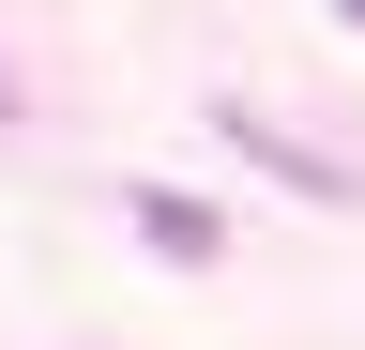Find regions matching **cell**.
Instances as JSON below:
<instances>
[{
	"label": "cell",
	"instance_id": "1",
	"mask_svg": "<svg viewBox=\"0 0 365 350\" xmlns=\"http://www.w3.org/2000/svg\"><path fill=\"white\" fill-rule=\"evenodd\" d=\"M137 244H153V259H182V274H213V259H228L213 198H168V183H137Z\"/></svg>",
	"mask_w": 365,
	"mask_h": 350
},
{
	"label": "cell",
	"instance_id": "2",
	"mask_svg": "<svg viewBox=\"0 0 365 350\" xmlns=\"http://www.w3.org/2000/svg\"><path fill=\"white\" fill-rule=\"evenodd\" d=\"M228 138H244V153H259V168H274L289 198H350V168H319V153H289V138H274V122H244V107H228Z\"/></svg>",
	"mask_w": 365,
	"mask_h": 350
},
{
	"label": "cell",
	"instance_id": "3",
	"mask_svg": "<svg viewBox=\"0 0 365 350\" xmlns=\"http://www.w3.org/2000/svg\"><path fill=\"white\" fill-rule=\"evenodd\" d=\"M0 122H16V61H0Z\"/></svg>",
	"mask_w": 365,
	"mask_h": 350
},
{
	"label": "cell",
	"instance_id": "4",
	"mask_svg": "<svg viewBox=\"0 0 365 350\" xmlns=\"http://www.w3.org/2000/svg\"><path fill=\"white\" fill-rule=\"evenodd\" d=\"M350 31H365V0H350Z\"/></svg>",
	"mask_w": 365,
	"mask_h": 350
}]
</instances>
